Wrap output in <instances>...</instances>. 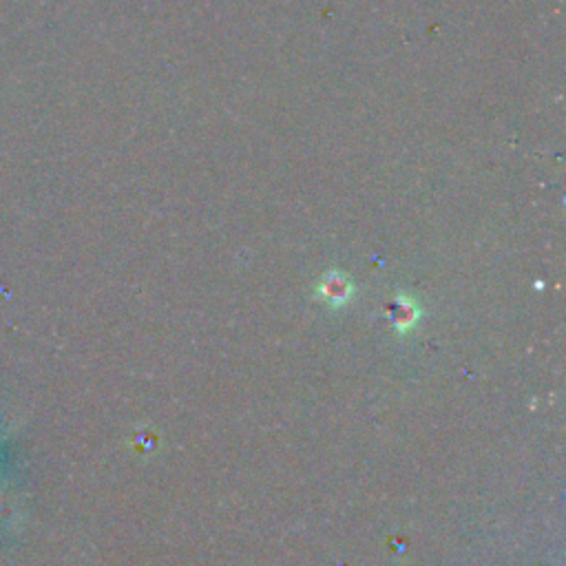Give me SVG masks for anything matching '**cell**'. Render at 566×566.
I'll return each mask as SVG.
<instances>
[]
</instances>
